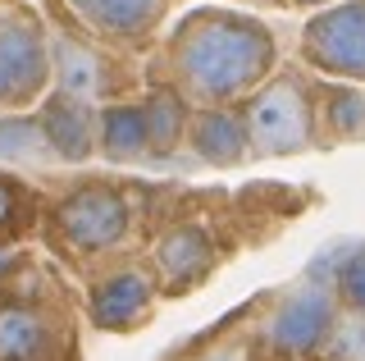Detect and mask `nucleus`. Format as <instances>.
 I'll return each mask as SVG.
<instances>
[{"mask_svg":"<svg viewBox=\"0 0 365 361\" xmlns=\"http://www.w3.org/2000/svg\"><path fill=\"white\" fill-rule=\"evenodd\" d=\"M41 14L51 24V60L55 87L83 92L91 101H123L142 92V60H128L119 51H106L73 24L64 0H41Z\"/></svg>","mask_w":365,"mask_h":361,"instance_id":"obj_6","label":"nucleus"},{"mask_svg":"<svg viewBox=\"0 0 365 361\" xmlns=\"http://www.w3.org/2000/svg\"><path fill=\"white\" fill-rule=\"evenodd\" d=\"M297 60L315 78L365 87V0H338L315 9L297 32Z\"/></svg>","mask_w":365,"mask_h":361,"instance_id":"obj_10","label":"nucleus"},{"mask_svg":"<svg viewBox=\"0 0 365 361\" xmlns=\"http://www.w3.org/2000/svg\"><path fill=\"white\" fill-rule=\"evenodd\" d=\"M319 361H365V311L356 307H338L329 338L319 347Z\"/></svg>","mask_w":365,"mask_h":361,"instance_id":"obj_21","label":"nucleus"},{"mask_svg":"<svg viewBox=\"0 0 365 361\" xmlns=\"http://www.w3.org/2000/svg\"><path fill=\"white\" fill-rule=\"evenodd\" d=\"M182 151H192V161L205 165V169H242V165H251V142H247L242 106L192 110Z\"/></svg>","mask_w":365,"mask_h":361,"instance_id":"obj_13","label":"nucleus"},{"mask_svg":"<svg viewBox=\"0 0 365 361\" xmlns=\"http://www.w3.org/2000/svg\"><path fill=\"white\" fill-rule=\"evenodd\" d=\"M64 5L96 46L119 51L128 60H146L165 37L174 0H64Z\"/></svg>","mask_w":365,"mask_h":361,"instance_id":"obj_11","label":"nucleus"},{"mask_svg":"<svg viewBox=\"0 0 365 361\" xmlns=\"http://www.w3.org/2000/svg\"><path fill=\"white\" fill-rule=\"evenodd\" d=\"M142 115H146V138H151V165H169L182 156V142H187V119L192 106L178 92L160 83H142Z\"/></svg>","mask_w":365,"mask_h":361,"instance_id":"obj_18","label":"nucleus"},{"mask_svg":"<svg viewBox=\"0 0 365 361\" xmlns=\"http://www.w3.org/2000/svg\"><path fill=\"white\" fill-rule=\"evenodd\" d=\"M0 361H83V288L41 252L0 293Z\"/></svg>","mask_w":365,"mask_h":361,"instance_id":"obj_3","label":"nucleus"},{"mask_svg":"<svg viewBox=\"0 0 365 361\" xmlns=\"http://www.w3.org/2000/svg\"><path fill=\"white\" fill-rule=\"evenodd\" d=\"M41 183L51 201H46V215L37 229V247L51 261H60L78 284L91 270L119 261V256L146 252L151 233L165 224V215L174 210L182 193V188H155L137 183V178L101 174V169L78 178L46 174Z\"/></svg>","mask_w":365,"mask_h":361,"instance_id":"obj_2","label":"nucleus"},{"mask_svg":"<svg viewBox=\"0 0 365 361\" xmlns=\"http://www.w3.org/2000/svg\"><path fill=\"white\" fill-rule=\"evenodd\" d=\"M220 5H233V9H288V0H220Z\"/></svg>","mask_w":365,"mask_h":361,"instance_id":"obj_23","label":"nucleus"},{"mask_svg":"<svg viewBox=\"0 0 365 361\" xmlns=\"http://www.w3.org/2000/svg\"><path fill=\"white\" fill-rule=\"evenodd\" d=\"M365 142V87L361 83H315V146Z\"/></svg>","mask_w":365,"mask_h":361,"instance_id":"obj_16","label":"nucleus"},{"mask_svg":"<svg viewBox=\"0 0 365 361\" xmlns=\"http://www.w3.org/2000/svg\"><path fill=\"white\" fill-rule=\"evenodd\" d=\"M324 5H338V0H288V9H311V14L324 9Z\"/></svg>","mask_w":365,"mask_h":361,"instance_id":"obj_24","label":"nucleus"},{"mask_svg":"<svg viewBox=\"0 0 365 361\" xmlns=\"http://www.w3.org/2000/svg\"><path fill=\"white\" fill-rule=\"evenodd\" d=\"M78 288H83V320L101 334L146 330V325L155 320L160 302H165L146 252H128V256H119V261L91 270Z\"/></svg>","mask_w":365,"mask_h":361,"instance_id":"obj_9","label":"nucleus"},{"mask_svg":"<svg viewBox=\"0 0 365 361\" xmlns=\"http://www.w3.org/2000/svg\"><path fill=\"white\" fill-rule=\"evenodd\" d=\"M96 110H101V101L68 92V87H51L46 101L32 110L41 123L46 146L55 151V161L64 169H83L96 161Z\"/></svg>","mask_w":365,"mask_h":361,"instance_id":"obj_12","label":"nucleus"},{"mask_svg":"<svg viewBox=\"0 0 365 361\" xmlns=\"http://www.w3.org/2000/svg\"><path fill=\"white\" fill-rule=\"evenodd\" d=\"M0 169H19L28 178H46L55 169H64L55 161V151L41 138V123L32 110L19 115H0Z\"/></svg>","mask_w":365,"mask_h":361,"instance_id":"obj_19","label":"nucleus"},{"mask_svg":"<svg viewBox=\"0 0 365 361\" xmlns=\"http://www.w3.org/2000/svg\"><path fill=\"white\" fill-rule=\"evenodd\" d=\"M0 5H9V0H0Z\"/></svg>","mask_w":365,"mask_h":361,"instance_id":"obj_25","label":"nucleus"},{"mask_svg":"<svg viewBox=\"0 0 365 361\" xmlns=\"http://www.w3.org/2000/svg\"><path fill=\"white\" fill-rule=\"evenodd\" d=\"M51 87L55 60L41 5H28V0L0 5V115L37 110Z\"/></svg>","mask_w":365,"mask_h":361,"instance_id":"obj_7","label":"nucleus"},{"mask_svg":"<svg viewBox=\"0 0 365 361\" xmlns=\"http://www.w3.org/2000/svg\"><path fill=\"white\" fill-rule=\"evenodd\" d=\"M334 288L306 270L297 284L269 288L256 302V330L279 361H319V347L334 325Z\"/></svg>","mask_w":365,"mask_h":361,"instance_id":"obj_8","label":"nucleus"},{"mask_svg":"<svg viewBox=\"0 0 365 361\" xmlns=\"http://www.w3.org/2000/svg\"><path fill=\"white\" fill-rule=\"evenodd\" d=\"M256 302H260V298H256ZM256 302H247L242 311L224 315L215 330L197 334L187 347H178V352L165 357V361H279V357L265 347L260 330H256Z\"/></svg>","mask_w":365,"mask_h":361,"instance_id":"obj_15","label":"nucleus"},{"mask_svg":"<svg viewBox=\"0 0 365 361\" xmlns=\"http://www.w3.org/2000/svg\"><path fill=\"white\" fill-rule=\"evenodd\" d=\"M46 193L41 178H28L19 169H0V247H32L46 215Z\"/></svg>","mask_w":365,"mask_h":361,"instance_id":"obj_17","label":"nucleus"},{"mask_svg":"<svg viewBox=\"0 0 365 361\" xmlns=\"http://www.w3.org/2000/svg\"><path fill=\"white\" fill-rule=\"evenodd\" d=\"M279 69V37L265 19L233 5H197L165 28L142 60V83L178 92L192 110L242 106Z\"/></svg>","mask_w":365,"mask_h":361,"instance_id":"obj_1","label":"nucleus"},{"mask_svg":"<svg viewBox=\"0 0 365 361\" xmlns=\"http://www.w3.org/2000/svg\"><path fill=\"white\" fill-rule=\"evenodd\" d=\"M96 161L119 165V169L151 165V138H146L142 96L101 101V110H96Z\"/></svg>","mask_w":365,"mask_h":361,"instance_id":"obj_14","label":"nucleus"},{"mask_svg":"<svg viewBox=\"0 0 365 361\" xmlns=\"http://www.w3.org/2000/svg\"><path fill=\"white\" fill-rule=\"evenodd\" d=\"M315 83L302 60H288L242 101L251 161H283L315 146Z\"/></svg>","mask_w":365,"mask_h":361,"instance_id":"obj_5","label":"nucleus"},{"mask_svg":"<svg viewBox=\"0 0 365 361\" xmlns=\"http://www.w3.org/2000/svg\"><path fill=\"white\" fill-rule=\"evenodd\" d=\"M311 275H319L334 288L338 307H356L365 311V243H338L324 247L319 261L311 265Z\"/></svg>","mask_w":365,"mask_h":361,"instance_id":"obj_20","label":"nucleus"},{"mask_svg":"<svg viewBox=\"0 0 365 361\" xmlns=\"http://www.w3.org/2000/svg\"><path fill=\"white\" fill-rule=\"evenodd\" d=\"M28 252L32 247H0V293H5V284L19 275V265L28 261Z\"/></svg>","mask_w":365,"mask_h":361,"instance_id":"obj_22","label":"nucleus"},{"mask_svg":"<svg viewBox=\"0 0 365 361\" xmlns=\"http://www.w3.org/2000/svg\"><path fill=\"white\" fill-rule=\"evenodd\" d=\"M237 243H242V233H237L233 201L224 193H187L182 188L174 210L146 243V261L160 279L165 302L205 288Z\"/></svg>","mask_w":365,"mask_h":361,"instance_id":"obj_4","label":"nucleus"}]
</instances>
